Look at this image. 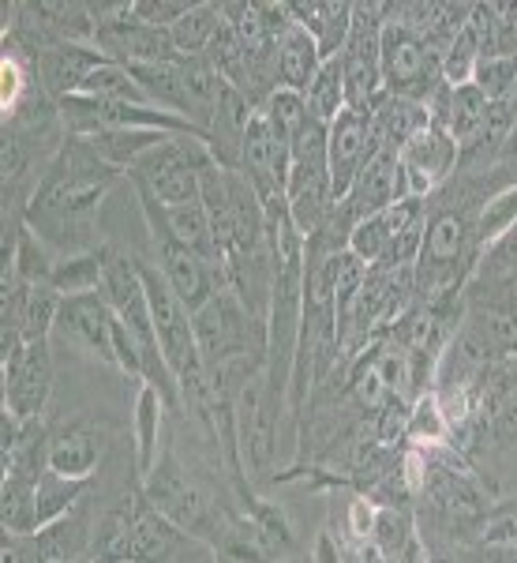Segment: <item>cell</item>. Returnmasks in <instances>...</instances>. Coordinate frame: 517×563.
Segmentation results:
<instances>
[{
	"mask_svg": "<svg viewBox=\"0 0 517 563\" xmlns=\"http://www.w3.org/2000/svg\"><path fill=\"white\" fill-rule=\"evenodd\" d=\"M116 185H128V174L98 158L87 140L68 135L26 203V225L57 260L102 249V207Z\"/></svg>",
	"mask_w": 517,
	"mask_h": 563,
	"instance_id": "1",
	"label": "cell"
},
{
	"mask_svg": "<svg viewBox=\"0 0 517 563\" xmlns=\"http://www.w3.org/2000/svg\"><path fill=\"white\" fill-rule=\"evenodd\" d=\"M390 241H394V222H390V211H379V214L360 218L357 230H352V238H349V249L357 252L368 267H375V263L386 256Z\"/></svg>",
	"mask_w": 517,
	"mask_h": 563,
	"instance_id": "33",
	"label": "cell"
},
{
	"mask_svg": "<svg viewBox=\"0 0 517 563\" xmlns=\"http://www.w3.org/2000/svg\"><path fill=\"white\" fill-rule=\"evenodd\" d=\"M259 113L267 117V124H270V129H274L278 140H285V143H289V151H293L296 132H301L304 124L312 121V113H307L304 95H296V90H285V87H278L274 95L267 98V106H262Z\"/></svg>",
	"mask_w": 517,
	"mask_h": 563,
	"instance_id": "31",
	"label": "cell"
},
{
	"mask_svg": "<svg viewBox=\"0 0 517 563\" xmlns=\"http://www.w3.org/2000/svg\"><path fill=\"white\" fill-rule=\"evenodd\" d=\"M109 252L113 244H102L94 252H79V256H65L53 263V275H49V286L57 289L60 297H76V294H98L105 282V263H109Z\"/></svg>",
	"mask_w": 517,
	"mask_h": 563,
	"instance_id": "22",
	"label": "cell"
},
{
	"mask_svg": "<svg viewBox=\"0 0 517 563\" xmlns=\"http://www.w3.org/2000/svg\"><path fill=\"white\" fill-rule=\"evenodd\" d=\"M386 15L390 4H352V31L341 49L345 102H349V109L371 113L379 98L386 95L383 57H379V34H383Z\"/></svg>",
	"mask_w": 517,
	"mask_h": 563,
	"instance_id": "7",
	"label": "cell"
},
{
	"mask_svg": "<svg viewBox=\"0 0 517 563\" xmlns=\"http://www.w3.org/2000/svg\"><path fill=\"white\" fill-rule=\"evenodd\" d=\"M237 440H240V462L248 474L251 488L262 493L267 485H274V451H278V424L289 413L285 398L278 395L274 384L267 376V365L251 372L237 390Z\"/></svg>",
	"mask_w": 517,
	"mask_h": 563,
	"instance_id": "2",
	"label": "cell"
},
{
	"mask_svg": "<svg viewBox=\"0 0 517 563\" xmlns=\"http://www.w3.org/2000/svg\"><path fill=\"white\" fill-rule=\"evenodd\" d=\"M379 57H383V84L386 95L409 98V102L428 106V98L439 90L442 79V57L428 42L394 15H386L383 34H379Z\"/></svg>",
	"mask_w": 517,
	"mask_h": 563,
	"instance_id": "6",
	"label": "cell"
},
{
	"mask_svg": "<svg viewBox=\"0 0 517 563\" xmlns=\"http://www.w3.org/2000/svg\"><path fill=\"white\" fill-rule=\"evenodd\" d=\"M495 53L517 57V4H495Z\"/></svg>",
	"mask_w": 517,
	"mask_h": 563,
	"instance_id": "37",
	"label": "cell"
},
{
	"mask_svg": "<svg viewBox=\"0 0 517 563\" xmlns=\"http://www.w3.org/2000/svg\"><path fill=\"white\" fill-rule=\"evenodd\" d=\"M428 124H431L428 106L409 102V98L383 95L375 102V109H371V129H375L379 147L397 151V154H402L405 143H413L416 135L428 129Z\"/></svg>",
	"mask_w": 517,
	"mask_h": 563,
	"instance_id": "20",
	"label": "cell"
},
{
	"mask_svg": "<svg viewBox=\"0 0 517 563\" xmlns=\"http://www.w3.org/2000/svg\"><path fill=\"white\" fill-rule=\"evenodd\" d=\"M132 12L139 23L158 26V31H172V26L192 12V4L188 0H132Z\"/></svg>",
	"mask_w": 517,
	"mask_h": 563,
	"instance_id": "36",
	"label": "cell"
},
{
	"mask_svg": "<svg viewBox=\"0 0 517 563\" xmlns=\"http://www.w3.org/2000/svg\"><path fill=\"white\" fill-rule=\"evenodd\" d=\"M98 522H102V511H98V488H94L68 515L42 526L38 533H31L34 544H38L42 563H90L98 544Z\"/></svg>",
	"mask_w": 517,
	"mask_h": 563,
	"instance_id": "13",
	"label": "cell"
},
{
	"mask_svg": "<svg viewBox=\"0 0 517 563\" xmlns=\"http://www.w3.org/2000/svg\"><path fill=\"white\" fill-rule=\"evenodd\" d=\"M517 225V185H506L492 192L476 211V238L484 249H492L495 241H503Z\"/></svg>",
	"mask_w": 517,
	"mask_h": 563,
	"instance_id": "30",
	"label": "cell"
},
{
	"mask_svg": "<svg viewBox=\"0 0 517 563\" xmlns=\"http://www.w3.org/2000/svg\"><path fill=\"white\" fill-rule=\"evenodd\" d=\"M94 493V481H76V477H65V474H53L45 470L38 488H34V511H38V530L49 522H57L60 515H68L71 507L79 504L83 496Z\"/></svg>",
	"mask_w": 517,
	"mask_h": 563,
	"instance_id": "23",
	"label": "cell"
},
{
	"mask_svg": "<svg viewBox=\"0 0 517 563\" xmlns=\"http://www.w3.org/2000/svg\"><path fill=\"white\" fill-rule=\"evenodd\" d=\"M375 151H379V140H375V129H371V113H364V109H345L338 121L330 124V147H326L334 203H341V199L352 192V185L364 174V166Z\"/></svg>",
	"mask_w": 517,
	"mask_h": 563,
	"instance_id": "12",
	"label": "cell"
},
{
	"mask_svg": "<svg viewBox=\"0 0 517 563\" xmlns=\"http://www.w3.org/2000/svg\"><path fill=\"white\" fill-rule=\"evenodd\" d=\"M60 301H65V297H60L49 282L26 286V301H23V334H26V342H53V327H57Z\"/></svg>",
	"mask_w": 517,
	"mask_h": 563,
	"instance_id": "29",
	"label": "cell"
},
{
	"mask_svg": "<svg viewBox=\"0 0 517 563\" xmlns=\"http://www.w3.org/2000/svg\"><path fill=\"white\" fill-rule=\"evenodd\" d=\"M90 12L98 20L94 49L102 57L116 60V65L147 68V65H172V60H180L169 31H158V26L135 20L132 0H102V4H90Z\"/></svg>",
	"mask_w": 517,
	"mask_h": 563,
	"instance_id": "5",
	"label": "cell"
},
{
	"mask_svg": "<svg viewBox=\"0 0 517 563\" xmlns=\"http://www.w3.org/2000/svg\"><path fill=\"white\" fill-rule=\"evenodd\" d=\"M319 68H323L319 45H315V38L304 26L293 23L278 42V84L285 90H296V95H307V87L319 76Z\"/></svg>",
	"mask_w": 517,
	"mask_h": 563,
	"instance_id": "21",
	"label": "cell"
},
{
	"mask_svg": "<svg viewBox=\"0 0 517 563\" xmlns=\"http://www.w3.org/2000/svg\"><path fill=\"white\" fill-rule=\"evenodd\" d=\"M109 432L98 421H68L49 432V470L76 481H94V470L105 462Z\"/></svg>",
	"mask_w": 517,
	"mask_h": 563,
	"instance_id": "14",
	"label": "cell"
},
{
	"mask_svg": "<svg viewBox=\"0 0 517 563\" xmlns=\"http://www.w3.org/2000/svg\"><path fill=\"white\" fill-rule=\"evenodd\" d=\"M368 271L371 267L352 249H345L330 260V286H334V308H338V320L360 297V289H364V282H368Z\"/></svg>",
	"mask_w": 517,
	"mask_h": 563,
	"instance_id": "32",
	"label": "cell"
},
{
	"mask_svg": "<svg viewBox=\"0 0 517 563\" xmlns=\"http://www.w3.org/2000/svg\"><path fill=\"white\" fill-rule=\"evenodd\" d=\"M121 563H128V560H121Z\"/></svg>",
	"mask_w": 517,
	"mask_h": 563,
	"instance_id": "43",
	"label": "cell"
},
{
	"mask_svg": "<svg viewBox=\"0 0 517 563\" xmlns=\"http://www.w3.org/2000/svg\"><path fill=\"white\" fill-rule=\"evenodd\" d=\"M109 57L94 49V45H57V49H45L31 60L34 76L45 87V95L65 102V98L79 95L87 84V76L98 65H105Z\"/></svg>",
	"mask_w": 517,
	"mask_h": 563,
	"instance_id": "16",
	"label": "cell"
},
{
	"mask_svg": "<svg viewBox=\"0 0 517 563\" xmlns=\"http://www.w3.org/2000/svg\"><path fill=\"white\" fill-rule=\"evenodd\" d=\"M397 158H402V174L409 180V196L428 199L458 174L461 147L442 124H428L413 143H405Z\"/></svg>",
	"mask_w": 517,
	"mask_h": 563,
	"instance_id": "11",
	"label": "cell"
},
{
	"mask_svg": "<svg viewBox=\"0 0 517 563\" xmlns=\"http://www.w3.org/2000/svg\"><path fill=\"white\" fill-rule=\"evenodd\" d=\"M397 169H402L397 151L379 147L375 154H371V162L364 166V174L357 177L352 192L341 199V203L357 214V222H360V218L379 214V211H386V207L397 203Z\"/></svg>",
	"mask_w": 517,
	"mask_h": 563,
	"instance_id": "18",
	"label": "cell"
},
{
	"mask_svg": "<svg viewBox=\"0 0 517 563\" xmlns=\"http://www.w3.org/2000/svg\"><path fill=\"white\" fill-rule=\"evenodd\" d=\"M0 563H42L38 544L31 533H4L0 541Z\"/></svg>",
	"mask_w": 517,
	"mask_h": 563,
	"instance_id": "38",
	"label": "cell"
},
{
	"mask_svg": "<svg viewBox=\"0 0 517 563\" xmlns=\"http://www.w3.org/2000/svg\"><path fill=\"white\" fill-rule=\"evenodd\" d=\"M214 563H225V560H214Z\"/></svg>",
	"mask_w": 517,
	"mask_h": 563,
	"instance_id": "42",
	"label": "cell"
},
{
	"mask_svg": "<svg viewBox=\"0 0 517 563\" xmlns=\"http://www.w3.org/2000/svg\"><path fill=\"white\" fill-rule=\"evenodd\" d=\"M4 376V413H15L20 421H38L53 398V342H26L12 357L0 361Z\"/></svg>",
	"mask_w": 517,
	"mask_h": 563,
	"instance_id": "10",
	"label": "cell"
},
{
	"mask_svg": "<svg viewBox=\"0 0 517 563\" xmlns=\"http://www.w3.org/2000/svg\"><path fill=\"white\" fill-rule=\"evenodd\" d=\"M217 26H222V4H214V0H199V4H192V12L172 26L169 38H172V45H177L180 57H203V53L211 49Z\"/></svg>",
	"mask_w": 517,
	"mask_h": 563,
	"instance_id": "24",
	"label": "cell"
},
{
	"mask_svg": "<svg viewBox=\"0 0 517 563\" xmlns=\"http://www.w3.org/2000/svg\"><path fill=\"white\" fill-rule=\"evenodd\" d=\"M79 95L87 98H102V102H132V106H150L147 90L139 87V79L132 76V68L116 65V60H105L87 76V84Z\"/></svg>",
	"mask_w": 517,
	"mask_h": 563,
	"instance_id": "26",
	"label": "cell"
},
{
	"mask_svg": "<svg viewBox=\"0 0 517 563\" xmlns=\"http://www.w3.org/2000/svg\"><path fill=\"white\" fill-rule=\"evenodd\" d=\"M195 342L203 353V365L214 368L222 361L237 357H259L267 361V320L251 316L229 289H217L199 312H192Z\"/></svg>",
	"mask_w": 517,
	"mask_h": 563,
	"instance_id": "3",
	"label": "cell"
},
{
	"mask_svg": "<svg viewBox=\"0 0 517 563\" xmlns=\"http://www.w3.org/2000/svg\"><path fill=\"white\" fill-rule=\"evenodd\" d=\"M473 84L484 90L487 102H510L514 87H517V57H480L476 71H473Z\"/></svg>",
	"mask_w": 517,
	"mask_h": 563,
	"instance_id": "34",
	"label": "cell"
},
{
	"mask_svg": "<svg viewBox=\"0 0 517 563\" xmlns=\"http://www.w3.org/2000/svg\"><path fill=\"white\" fill-rule=\"evenodd\" d=\"M405 443H409V448H442V443H450V421H447V413H442L435 390H428V395H420L413 402Z\"/></svg>",
	"mask_w": 517,
	"mask_h": 563,
	"instance_id": "28",
	"label": "cell"
},
{
	"mask_svg": "<svg viewBox=\"0 0 517 563\" xmlns=\"http://www.w3.org/2000/svg\"><path fill=\"white\" fill-rule=\"evenodd\" d=\"M304 102H307V113H312L315 121H323V124H334V121H338V117L345 113V109H349V102H345L341 57L323 60L319 76L312 79V87H307Z\"/></svg>",
	"mask_w": 517,
	"mask_h": 563,
	"instance_id": "27",
	"label": "cell"
},
{
	"mask_svg": "<svg viewBox=\"0 0 517 563\" xmlns=\"http://www.w3.org/2000/svg\"><path fill=\"white\" fill-rule=\"evenodd\" d=\"M469 544H517V496L495 499Z\"/></svg>",
	"mask_w": 517,
	"mask_h": 563,
	"instance_id": "35",
	"label": "cell"
},
{
	"mask_svg": "<svg viewBox=\"0 0 517 563\" xmlns=\"http://www.w3.org/2000/svg\"><path fill=\"white\" fill-rule=\"evenodd\" d=\"M147 225V241H150V263L161 271V278L172 286V294L188 305V312H199L217 289H225V267H214L206 256H199L195 249L180 244L169 230L161 225Z\"/></svg>",
	"mask_w": 517,
	"mask_h": 563,
	"instance_id": "8",
	"label": "cell"
},
{
	"mask_svg": "<svg viewBox=\"0 0 517 563\" xmlns=\"http://www.w3.org/2000/svg\"><path fill=\"white\" fill-rule=\"evenodd\" d=\"M113 327L116 316L109 308L105 294H76L60 301L57 327H53V342L87 361H102V365L116 368V350H113Z\"/></svg>",
	"mask_w": 517,
	"mask_h": 563,
	"instance_id": "9",
	"label": "cell"
},
{
	"mask_svg": "<svg viewBox=\"0 0 517 563\" xmlns=\"http://www.w3.org/2000/svg\"><path fill=\"white\" fill-rule=\"evenodd\" d=\"M506 361H514V365H517V331H514V342H510V350H506Z\"/></svg>",
	"mask_w": 517,
	"mask_h": 563,
	"instance_id": "40",
	"label": "cell"
},
{
	"mask_svg": "<svg viewBox=\"0 0 517 563\" xmlns=\"http://www.w3.org/2000/svg\"><path fill=\"white\" fill-rule=\"evenodd\" d=\"M428 563H473V556L465 544H458V549H428Z\"/></svg>",
	"mask_w": 517,
	"mask_h": 563,
	"instance_id": "39",
	"label": "cell"
},
{
	"mask_svg": "<svg viewBox=\"0 0 517 563\" xmlns=\"http://www.w3.org/2000/svg\"><path fill=\"white\" fill-rule=\"evenodd\" d=\"M487 109L492 102L484 98V90L476 84H465V87H453L450 95V117H447V132L458 140V147H469L487 124Z\"/></svg>",
	"mask_w": 517,
	"mask_h": 563,
	"instance_id": "25",
	"label": "cell"
},
{
	"mask_svg": "<svg viewBox=\"0 0 517 563\" xmlns=\"http://www.w3.org/2000/svg\"><path fill=\"white\" fill-rule=\"evenodd\" d=\"M251 117H256V106H251L237 87L222 79L211 129H206V147H211L217 166L240 169V151H244V135L251 129Z\"/></svg>",
	"mask_w": 517,
	"mask_h": 563,
	"instance_id": "15",
	"label": "cell"
},
{
	"mask_svg": "<svg viewBox=\"0 0 517 563\" xmlns=\"http://www.w3.org/2000/svg\"><path fill=\"white\" fill-rule=\"evenodd\" d=\"M510 109H514V117H517V87H514V98H510Z\"/></svg>",
	"mask_w": 517,
	"mask_h": 563,
	"instance_id": "41",
	"label": "cell"
},
{
	"mask_svg": "<svg viewBox=\"0 0 517 563\" xmlns=\"http://www.w3.org/2000/svg\"><path fill=\"white\" fill-rule=\"evenodd\" d=\"M289 12H293V23L304 26L315 38L323 60L341 57L352 31V4H345V0L341 4L338 0H307V4H289Z\"/></svg>",
	"mask_w": 517,
	"mask_h": 563,
	"instance_id": "19",
	"label": "cell"
},
{
	"mask_svg": "<svg viewBox=\"0 0 517 563\" xmlns=\"http://www.w3.org/2000/svg\"><path fill=\"white\" fill-rule=\"evenodd\" d=\"M214 162L211 147L192 135H166L154 151L143 154L128 169V180L143 185L166 207L199 203V177Z\"/></svg>",
	"mask_w": 517,
	"mask_h": 563,
	"instance_id": "4",
	"label": "cell"
},
{
	"mask_svg": "<svg viewBox=\"0 0 517 563\" xmlns=\"http://www.w3.org/2000/svg\"><path fill=\"white\" fill-rule=\"evenodd\" d=\"M166 398L158 395L150 384H139V395H135V413H132V466H135V481H147L150 470L158 466L161 459V448H166V440H161V429H166Z\"/></svg>",
	"mask_w": 517,
	"mask_h": 563,
	"instance_id": "17",
	"label": "cell"
}]
</instances>
